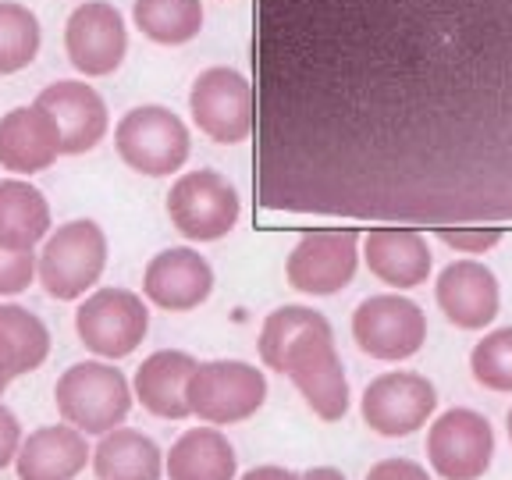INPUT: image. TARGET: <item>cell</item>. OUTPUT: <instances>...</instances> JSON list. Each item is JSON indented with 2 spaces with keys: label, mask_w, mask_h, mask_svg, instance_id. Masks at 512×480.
Instances as JSON below:
<instances>
[{
  "label": "cell",
  "mask_w": 512,
  "mask_h": 480,
  "mask_svg": "<svg viewBox=\"0 0 512 480\" xmlns=\"http://www.w3.org/2000/svg\"><path fill=\"white\" fill-rule=\"evenodd\" d=\"M189 413L207 427H232L256 416L267 402V377L246 360L196 363L185 388Z\"/></svg>",
  "instance_id": "obj_4"
},
{
  "label": "cell",
  "mask_w": 512,
  "mask_h": 480,
  "mask_svg": "<svg viewBox=\"0 0 512 480\" xmlns=\"http://www.w3.org/2000/svg\"><path fill=\"white\" fill-rule=\"evenodd\" d=\"M168 480H235L239 456L221 427H189L164 456Z\"/></svg>",
  "instance_id": "obj_21"
},
{
  "label": "cell",
  "mask_w": 512,
  "mask_h": 480,
  "mask_svg": "<svg viewBox=\"0 0 512 480\" xmlns=\"http://www.w3.org/2000/svg\"><path fill=\"white\" fill-rule=\"evenodd\" d=\"M303 480H345V473L335 470V466H313V470L303 473Z\"/></svg>",
  "instance_id": "obj_35"
},
{
  "label": "cell",
  "mask_w": 512,
  "mask_h": 480,
  "mask_svg": "<svg viewBox=\"0 0 512 480\" xmlns=\"http://www.w3.org/2000/svg\"><path fill=\"white\" fill-rule=\"evenodd\" d=\"M438 239L456 253H488L502 242L498 228H438Z\"/></svg>",
  "instance_id": "obj_30"
},
{
  "label": "cell",
  "mask_w": 512,
  "mask_h": 480,
  "mask_svg": "<svg viewBox=\"0 0 512 480\" xmlns=\"http://www.w3.org/2000/svg\"><path fill=\"white\" fill-rule=\"evenodd\" d=\"M363 260L388 288H416L431 278V246L416 228H370L363 235Z\"/></svg>",
  "instance_id": "obj_18"
},
{
  "label": "cell",
  "mask_w": 512,
  "mask_h": 480,
  "mask_svg": "<svg viewBox=\"0 0 512 480\" xmlns=\"http://www.w3.org/2000/svg\"><path fill=\"white\" fill-rule=\"evenodd\" d=\"M64 50H68L75 72L89 75V79L118 72L128 54V32L121 11L104 0L79 4L64 25Z\"/></svg>",
  "instance_id": "obj_13"
},
{
  "label": "cell",
  "mask_w": 512,
  "mask_h": 480,
  "mask_svg": "<svg viewBox=\"0 0 512 480\" xmlns=\"http://www.w3.org/2000/svg\"><path fill=\"white\" fill-rule=\"evenodd\" d=\"M132 384L114 363L82 360L72 363L54 384V406L64 424L79 434L104 438L107 431L121 427L132 413Z\"/></svg>",
  "instance_id": "obj_1"
},
{
  "label": "cell",
  "mask_w": 512,
  "mask_h": 480,
  "mask_svg": "<svg viewBox=\"0 0 512 480\" xmlns=\"http://www.w3.org/2000/svg\"><path fill=\"white\" fill-rule=\"evenodd\" d=\"M40 54V18L25 4L0 0V75L29 68Z\"/></svg>",
  "instance_id": "obj_26"
},
{
  "label": "cell",
  "mask_w": 512,
  "mask_h": 480,
  "mask_svg": "<svg viewBox=\"0 0 512 480\" xmlns=\"http://www.w3.org/2000/svg\"><path fill=\"white\" fill-rule=\"evenodd\" d=\"M296 384L306 406L320 416V420H342L349 413V377H345L342 356L335 349V331L331 320L317 324V328L296 335L285 349L278 352L274 367Z\"/></svg>",
  "instance_id": "obj_2"
},
{
  "label": "cell",
  "mask_w": 512,
  "mask_h": 480,
  "mask_svg": "<svg viewBox=\"0 0 512 480\" xmlns=\"http://www.w3.org/2000/svg\"><path fill=\"white\" fill-rule=\"evenodd\" d=\"M36 281V253L0 249V296H18Z\"/></svg>",
  "instance_id": "obj_29"
},
{
  "label": "cell",
  "mask_w": 512,
  "mask_h": 480,
  "mask_svg": "<svg viewBox=\"0 0 512 480\" xmlns=\"http://www.w3.org/2000/svg\"><path fill=\"white\" fill-rule=\"evenodd\" d=\"M50 235V203L36 185L22 178L0 182V249L36 253Z\"/></svg>",
  "instance_id": "obj_23"
},
{
  "label": "cell",
  "mask_w": 512,
  "mask_h": 480,
  "mask_svg": "<svg viewBox=\"0 0 512 480\" xmlns=\"http://www.w3.org/2000/svg\"><path fill=\"white\" fill-rule=\"evenodd\" d=\"M96 480H160L164 477V452L150 434L136 427H114L96 441L93 456Z\"/></svg>",
  "instance_id": "obj_22"
},
{
  "label": "cell",
  "mask_w": 512,
  "mask_h": 480,
  "mask_svg": "<svg viewBox=\"0 0 512 480\" xmlns=\"http://www.w3.org/2000/svg\"><path fill=\"white\" fill-rule=\"evenodd\" d=\"M143 292L153 306L168 313H189L214 292V267L189 246L160 249L143 271Z\"/></svg>",
  "instance_id": "obj_14"
},
{
  "label": "cell",
  "mask_w": 512,
  "mask_h": 480,
  "mask_svg": "<svg viewBox=\"0 0 512 480\" xmlns=\"http://www.w3.org/2000/svg\"><path fill=\"white\" fill-rule=\"evenodd\" d=\"M18 377V370H15V360H11V352L4 349V342H0V395L8 392L11 388V381Z\"/></svg>",
  "instance_id": "obj_34"
},
{
  "label": "cell",
  "mask_w": 512,
  "mask_h": 480,
  "mask_svg": "<svg viewBox=\"0 0 512 480\" xmlns=\"http://www.w3.org/2000/svg\"><path fill=\"white\" fill-rule=\"evenodd\" d=\"M86 434H79L68 424H50L22 438L15 456L18 480H75L89 466Z\"/></svg>",
  "instance_id": "obj_19"
},
{
  "label": "cell",
  "mask_w": 512,
  "mask_h": 480,
  "mask_svg": "<svg viewBox=\"0 0 512 480\" xmlns=\"http://www.w3.org/2000/svg\"><path fill=\"white\" fill-rule=\"evenodd\" d=\"M61 157V128L43 107H15L0 118V168L40 175Z\"/></svg>",
  "instance_id": "obj_17"
},
{
  "label": "cell",
  "mask_w": 512,
  "mask_h": 480,
  "mask_svg": "<svg viewBox=\"0 0 512 480\" xmlns=\"http://www.w3.org/2000/svg\"><path fill=\"white\" fill-rule=\"evenodd\" d=\"M360 267V235L349 228L306 232L285 260L288 285L303 296H335L356 278Z\"/></svg>",
  "instance_id": "obj_12"
},
{
  "label": "cell",
  "mask_w": 512,
  "mask_h": 480,
  "mask_svg": "<svg viewBox=\"0 0 512 480\" xmlns=\"http://www.w3.org/2000/svg\"><path fill=\"white\" fill-rule=\"evenodd\" d=\"M367 480H431V473L416 459H381L370 466Z\"/></svg>",
  "instance_id": "obj_31"
},
{
  "label": "cell",
  "mask_w": 512,
  "mask_h": 480,
  "mask_svg": "<svg viewBox=\"0 0 512 480\" xmlns=\"http://www.w3.org/2000/svg\"><path fill=\"white\" fill-rule=\"evenodd\" d=\"M132 22L146 40L164 47H182L196 40L203 29V4L200 0H136Z\"/></svg>",
  "instance_id": "obj_24"
},
{
  "label": "cell",
  "mask_w": 512,
  "mask_h": 480,
  "mask_svg": "<svg viewBox=\"0 0 512 480\" xmlns=\"http://www.w3.org/2000/svg\"><path fill=\"white\" fill-rule=\"evenodd\" d=\"M438 409V392L416 370H388L367 384L360 399L363 424L381 438H409Z\"/></svg>",
  "instance_id": "obj_11"
},
{
  "label": "cell",
  "mask_w": 512,
  "mask_h": 480,
  "mask_svg": "<svg viewBox=\"0 0 512 480\" xmlns=\"http://www.w3.org/2000/svg\"><path fill=\"white\" fill-rule=\"evenodd\" d=\"M79 342L100 360H125L143 345L150 331V310L143 296L128 288H96L75 310Z\"/></svg>",
  "instance_id": "obj_6"
},
{
  "label": "cell",
  "mask_w": 512,
  "mask_h": 480,
  "mask_svg": "<svg viewBox=\"0 0 512 480\" xmlns=\"http://www.w3.org/2000/svg\"><path fill=\"white\" fill-rule=\"evenodd\" d=\"M196 370V360L182 349H157L143 360L132 381V399L160 420H185L189 413V377Z\"/></svg>",
  "instance_id": "obj_20"
},
{
  "label": "cell",
  "mask_w": 512,
  "mask_h": 480,
  "mask_svg": "<svg viewBox=\"0 0 512 480\" xmlns=\"http://www.w3.org/2000/svg\"><path fill=\"white\" fill-rule=\"evenodd\" d=\"M18 445H22V424H18V416L0 402V470L15 463Z\"/></svg>",
  "instance_id": "obj_32"
},
{
  "label": "cell",
  "mask_w": 512,
  "mask_h": 480,
  "mask_svg": "<svg viewBox=\"0 0 512 480\" xmlns=\"http://www.w3.org/2000/svg\"><path fill=\"white\" fill-rule=\"evenodd\" d=\"M324 320L328 317H324L320 310H310V306H281V310L267 313L264 328H260V338H256L264 367H274L278 352L285 349L292 338L303 335V331H310V328H317V324H324Z\"/></svg>",
  "instance_id": "obj_28"
},
{
  "label": "cell",
  "mask_w": 512,
  "mask_h": 480,
  "mask_svg": "<svg viewBox=\"0 0 512 480\" xmlns=\"http://www.w3.org/2000/svg\"><path fill=\"white\" fill-rule=\"evenodd\" d=\"M352 338L367 352L370 360L402 363L424 349L427 342V317L424 310L406 296L384 292L370 296L352 313Z\"/></svg>",
  "instance_id": "obj_9"
},
{
  "label": "cell",
  "mask_w": 512,
  "mask_h": 480,
  "mask_svg": "<svg viewBox=\"0 0 512 480\" xmlns=\"http://www.w3.org/2000/svg\"><path fill=\"white\" fill-rule=\"evenodd\" d=\"M505 431H509V441H512V409H509V416H505Z\"/></svg>",
  "instance_id": "obj_36"
},
{
  "label": "cell",
  "mask_w": 512,
  "mask_h": 480,
  "mask_svg": "<svg viewBox=\"0 0 512 480\" xmlns=\"http://www.w3.org/2000/svg\"><path fill=\"white\" fill-rule=\"evenodd\" d=\"M495 459V431L488 416L456 406L427 431V463L441 480H480Z\"/></svg>",
  "instance_id": "obj_10"
},
{
  "label": "cell",
  "mask_w": 512,
  "mask_h": 480,
  "mask_svg": "<svg viewBox=\"0 0 512 480\" xmlns=\"http://www.w3.org/2000/svg\"><path fill=\"white\" fill-rule=\"evenodd\" d=\"M104 267L107 235L89 217L61 224L57 232L43 239V249L36 253V281L57 303H72V299L86 296L89 288L100 281Z\"/></svg>",
  "instance_id": "obj_3"
},
{
  "label": "cell",
  "mask_w": 512,
  "mask_h": 480,
  "mask_svg": "<svg viewBox=\"0 0 512 480\" xmlns=\"http://www.w3.org/2000/svg\"><path fill=\"white\" fill-rule=\"evenodd\" d=\"M434 299L456 328L480 331L498 317V278L480 260H452L434 281Z\"/></svg>",
  "instance_id": "obj_16"
},
{
  "label": "cell",
  "mask_w": 512,
  "mask_h": 480,
  "mask_svg": "<svg viewBox=\"0 0 512 480\" xmlns=\"http://www.w3.org/2000/svg\"><path fill=\"white\" fill-rule=\"evenodd\" d=\"M36 107L50 114L61 128V157H79L100 146L107 136V104L89 82H54L36 96Z\"/></svg>",
  "instance_id": "obj_15"
},
{
  "label": "cell",
  "mask_w": 512,
  "mask_h": 480,
  "mask_svg": "<svg viewBox=\"0 0 512 480\" xmlns=\"http://www.w3.org/2000/svg\"><path fill=\"white\" fill-rule=\"evenodd\" d=\"M239 214V192L217 171H189L168 192V217L189 242L224 239L239 224Z\"/></svg>",
  "instance_id": "obj_7"
},
{
  "label": "cell",
  "mask_w": 512,
  "mask_h": 480,
  "mask_svg": "<svg viewBox=\"0 0 512 480\" xmlns=\"http://www.w3.org/2000/svg\"><path fill=\"white\" fill-rule=\"evenodd\" d=\"M470 370L488 392H512V328L484 335L470 352Z\"/></svg>",
  "instance_id": "obj_27"
},
{
  "label": "cell",
  "mask_w": 512,
  "mask_h": 480,
  "mask_svg": "<svg viewBox=\"0 0 512 480\" xmlns=\"http://www.w3.org/2000/svg\"><path fill=\"white\" fill-rule=\"evenodd\" d=\"M114 146L128 168L146 178H168L189 160L192 139L185 121L160 104L132 107L114 128Z\"/></svg>",
  "instance_id": "obj_5"
},
{
  "label": "cell",
  "mask_w": 512,
  "mask_h": 480,
  "mask_svg": "<svg viewBox=\"0 0 512 480\" xmlns=\"http://www.w3.org/2000/svg\"><path fill=\"white\" fill-rule=\"evenodd\" d=\"M0 342L11 352L18 377L40 370L50 356V331L32 310L18 303H0Z\"/></svg>",
  "instance_id": "obj_25"
},
{
  "label": "cell",
  "mask_w": 512,
  "mask_h": 480,
  "mask_svg": "<svg viewBox=\"0 0 512 480\" xmlns=\"http://www.w3.org/2000/svg\"><path fill=\"white\" fill-rule=\"evenodd\" d=\"M235 480H303V473L288 470V466H253V470Z\"/></svg>",
  "instance_id": "obj_33"
},
{
  "label": "cell",
  "mask_w": 512,
  "mask_h": 480,
  "mask_svg": "<svg viewBox=\"0 0 512 480\" xmlns=\"http://www.w3.org/2000/svg\"><path fill=\"white\" fill-rule=\"evenodd\" d=\"M189 111L207 139L239 146L253 132V86L242 72L217 64L196 75L189 89Z\"/></svg>",
  "instance_id": "obj_8"
}]
</instances>
